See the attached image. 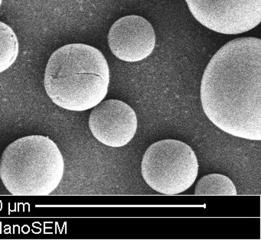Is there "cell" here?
I'll list each match as a JSON object with an SVG mask.
<instances>
[{
  "label": "cell",
  "instance_id": "obj_1",
  "mask_svg": "<svg viewBox=\"0 0 261 240\" xmlns=\"http://www.w3.org/2000/svg\"><path fill=\"white\" fill-rule=\"evenodd\" d=\"M209 120L224 132L261 140V39L235 38L207 64L200 87Z\"/></svg>",
  "mask_w": 261,
  "mask_h": 240
},
{
  "label": "cell",
  "instance_id": "obj_2",
  "mask_svg": "<svg viewBox=\"0 0 261 240\" xmlns=\"http://www.w3.org/2000/svg\"><path fill=\"white\" fill-rule=\"evenodd\" d=\"M110 68L105 55L93 46L70 44L48 59L44 87L48 97L61 108L86 111L108 94Z\"/></svg>",
  "mask_w": 261,
  "mask_h": 240
},
{
  "label": "cell",
  "instance_id": "obj_3",
  "mask_svg": "<svg viewBox=\"0 0 261 240\" xmlns=\"http://www.w3.org/2000/svg\"><path fill=\"white\" fill-rule=\"evenodd\" d=\"M65 162L56 142L44 136L21 138L0 160V178L15 196H47L63 178Z\"/></svg>",
  "mask_w": 261,
  "mask_h": 240
},
{
  "label": "cell",
  "instance_id": "obj_4",
  "mask_svg": "<svg viewBox=\"0 0 261 240\" xmlns=\"http://www.w3.org/2000/svg\"><path fill=\"white\" fill-rule=\"evenodd\" d=\"M193 149L181 141L163 139L146 149L141 163L145 182L165 195H175L193 185L198 173Z\"/></svg>",
  "mask_w": 261,
  "mask_h": 240
},
{
  "label": "cell",
  "instance_id": "obj_5",
  "mask_svg": "<svg viewBox=\"0 0 261 240\" xmlns=\"http://www.w3.org/2000/svg\"><path fill=\"white\" fill-rule=\"evenodd\" d=\"M194 18L204 27L224 35H239L261 21V0H186Z\"/></svg>",
  "mask_w": 261,
  "mask_h": 240
},
{
  "label": "cell",
  "instance_id": "obj_6",
  "mask_svg": "<svg viewBox=\"0 0 261 240\" xmlns=\"http://www.w3.org/2000/svg\"><path fill=\"white\" fill-rule=\"evenodd\" d=\"M88 124L93 136L100 143L120 148L134 139L138 120L135 111L126 102L108 99L94 107Z\"/></svg>",
  "mask_w": 261,
  "mask_h": 240
},
{
  "label": "cell",
  "instance_id": "obj_7",
  "mask_svg": "<svg viewBox=\"0 0 261 240\" xmlns=\"http://www.w3.org/2000/svg\"><path fill=\"white\" fill-rule=\"evenodd\" d=\"M108 44L113 55L126 62L147 58L155 48L156 36L149 21L137 15L122 17L108 32Z\"/></svg>",
  "mask_w": 261,
  "mask_h": 240
},
{
  "label": "cell",
  "instance_id": "obj_8",
  "mask_svg": "<svg viewBox=\"0 0 261 240\" xmlns=\"http://www.w3.org/2000/svg\"><path fill=\"white\" fill-rule=\"evenodd\" d=\"M236 186L227 176L210 174L198 180L195 190L197 196H236Z\"/></svg>",
  "mask_w": 261,
  "mask_h": 240
},
{
  "label": "cell",
  "instance_id": "obj_9",
  "mask_svg": "<svg viewBox=\"0 0 261 240\" xmlns=\"http://www.w3.org/2000/svg\"><path fill=\"white\" fill-rule=\"evenodd\" d=\"M19 44L11 27L0 21V73L8 70L17 59Z\"/></svg>",
  "mask_w": 261,
  "mask_h": 240
},
{
  "label": "cell",
  "instance_id": "obj_10",
  "mask_svg": "<svg viewBox=\"0 0 261 240\" xmlns=\"http://www.w3.org/2000/svg\"><path fill=\"white\" fill-rule=\"evenodd\" d=\"M3 0H0V6H1V5H2Z\"/></svg>",
  "mask_w": 261,
  "mask_h": 240
}]
</instances>
